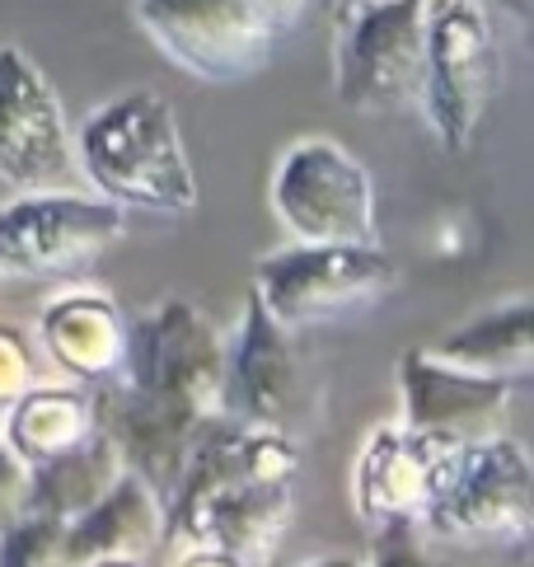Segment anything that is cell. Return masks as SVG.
<instances>
[{
	"instance_id": "1",
	"label": "cell",
	"mask_w": 534,
	"mask_h": 567,
	"mask_svg": "<svg viewBox=\"0 0 534 567\" xmlns=\"http://www.w3.org/2000/svg\"><path fill=\"white\" fill-rule=\"evenodd\" d=\"M296 436L212 417L164 502V549H216L239 567H267L296 512Z\"/></svg>"
},
{
	"instance_id": "2",
	"label": "cell",
	"mask_w": 534,
	"mask_h": 567,
	"mask_svg": "<svg viewBox=\"0 0 534 567\" xmlns=\"http://www.w3.org/2000/svg\"><path fill=\"white\" fill-rule=\"evenodd\" d=\"M75 169L122 212L178 220L197 212L202 197L174 104L155 90H132L99 104L75 132Z\"/></svg>"
},
{
	"instance_id": "3",
	"label": "cell",
	"mask_w": 534,
	"mask_h": 567,
	"mask_svg": "<svg viewBox=\"0 0 534 567\" xmlns=\"http://www.w3.org/2000/svg\"><path fill=\"white\" fill-rule=\"evenodd\" d=\"M399 287L384 245H286L258 258L254 296L291 333L371 315Z\"/></svg>"
},
{
	"instance_id": "4",
	"label": "cell",
	"mask_w": 534,
	"mask_h": 567,
	"mask_svg": "<svg viewBox=\"0 0 534 567\" xmlns=\"http://www.w3.org/2000/svg\"><path fill=\"white\" fill-rule=\"evenodd\" d=\"M506 56L483 0H427L422 113L437 141L460 155L474 146L492 99L502 94Z\"/></svg>"
},
{
	"instance_id": "5",
	"label": "cell",
	"mask_w": 534,
	"mask_h": 567,
	"mask_svg": "<svg viewBox=\"0 0 534 567\" xmlns=\"http://www.w3.org/2000/svg\"><path fill=\"white\" fill-rule=\"evenodd\" d=\"M418 525L464 549H525L534 535V470L525 445L506 432L460 445Z\"/></svg>"
},
{
	"instance_id": "6",
	"label": "cell",
	"mask_w": 534,
	"mask_h": 567,
	"mask_svg": "<svg viewBox=\"0 0 534 567\" xmlns=\"http://www.w3.org/2000/svg\"><path fill=\"white\" fill-rule=\"evenodd\" d=\"M427 0H347L333 33V94L361 117L422 104Z\"/></svg>"
},
{
	"instance_id": "7",
	"label": "cell",
	"mask_w": 534,
	"mask_h": 567,
	"mask_svg": "<svg viewBox=\"0 0 534 567\" xmlns=\"http://www.w3.org/2000/svg\"><path fill=\"white\" fill-rule=\"evenodd\" d=\"M267 202L296 245H380L376 178L328 136H300L281 151Z\"/></svg>"
},
{
	"instance_id": "8",
	"label": "cell",
	"mask_w": 534,
	"mask_h": 567,
	"mask_svg": "<svg viewBox=\"0 0 534 567\" xmlns=\"http://www.w3.org/2000/svg\"><path fill=\"white\" fill-rule=\"evenodd\" d=\"M136 24L160 56L207 85L254 80L286 33L249 0H136Z\"/></svg>"
},
{
	"instance_id": "9",
	"label": "cell",
	"mask_w": 534,
	"mask_h": 567,
	"mask_svg": "<svg viewBox=\"0 0 534 567\" xmlns=\"http://www.w3.org/2000/svg\"><path fill=\"white\" fill-rule=\"evenodd\" d=\"M122 235H127V212L99 193H19L0 207V272L29 281L75 277L122 245Z\"/></svg>"
},
{
	"instance_id": "10",
	"label": "cell",
	"mask_w": 534,
	"mask_h": 567,
	"mask_svg": "<svg viewBox=\"0 0 534 567\" xmlns=\"http://www.w3.org/2000/svg\"><path fill=\"white\" fill-rule=\"evenodd\" d=\"M310 413V367L296 333L263 310V300L249 291L239 315L235 342H225V375L216 417L235 427H263L296 436L300 417Z\"/></svg>"
},
{
	"instance_id": "11",
	"label": "cell",
	"mask_w": 534,
	"mask_h": 567,
	"mask_svg": "<svg viewBox=\"0 0 534 567\" xmlns=\"http://www.w3.org/2000/svg\"><path fill=\"white\" fill-rule=\"evenodd\" d=\"M117 375L146 394L188 403V409L216 417L225 338L193 300L170 296L155 310L127 319V357H122Z\"/></svg>"
},
{
	"instance_id": "12",
	"label": "cell",
	"mask_w": 534,
	"mask_h": 567,
	"mask_svg": "<svg viewBox=\"0 0 534 567\" xmlns=\"http://www.w3.org/2000/svg\"><path fill=\"white\" fill-rule=\"evenodd\" d=\"M75 136L61 94L24 48L0 43V184L19 193L66 188Z\"/></svg>"
},
{
	"instance_id": "13",
	"label": "cell",
	"mask_w": 534,
	"mask_h": 567,
	"mask_svg": "<svg viewBox=\"0 0 534 567\" xmlns=\"http://www.w3.org/2000/svg\"><path fill=\"white\" fill-rule=\"evenodd\" d=\"M90 399H94V427L117 445L127 474H136L160 502H170L183 470H188L193 445L212 417L188 409V403L136 390L122 375L90 384Z\"/></svg>"
},
{
	"instance_id": "14",
	"label": "cell",
	"mask_w": 534,
	"mask_h": 567,
	"mask_svg": "<svg viewBox=\"0 0 534 567\" xmlns=\"http://www.w3.org/2000/svg\"><path fill=\"white\" fill-rule=\"evenodd\" d=\"M455 451L460 445L413 432V427H403V422L399 427H376L361 441L357 464H352V483H347V488H352L357 520L371 525V530L394 525V520L418 525L431 497H437Z\"/></svg>"
},
{
	"instance_id": "15",
	"label": "cell",
	"mask_w": 534,
	"mask_h": 567,
	"mask_svg": "<svg viewBox=\"0 0 534 567\" xmlns=\"http://www.w3.org/2000/svg\"><path fill=\"white\" fill-rule=\"evenodd\" d=\"M511 394L516 384L460 371L450 361L431 357L427 348H408L399 357V399L403 427L427 432L450 445H474L506 432Z\"/></svg>"
},
{
	"instance_id": "16",
	"label": "cell",
	"mask_w": 534,
	"mask_h": 567,
	"mask_svg": "<svg viewBox=\"0 0 534 567\" xmlns=\"http://www.w3.org/2000/svg\"><path fill=\"white\" fill-rule=\"evenodd\" d=\"M38 348L80 384L113 380L127 357V315L104 291H66L38 315Z\"/></svg>"
},
{
	"instance_id": "17",
	"label": "cell",
	"mask_w": 534,
	"mask_h": 567,
	"mask_svg": "<svg viewBox=\"0 0 534 567\" xmlns=\"http://www.w3.org/2000/svg\"><path fill=\"white\" fill-rule=\"evenodd\" d=\"M164 549V502L136 474H122L90 512H80L61 539V567H85L99 558L146 563Z\"/></svg>"
},
{
	"instance_id": "18",
	"label": "cell",
	"mask_w": 534,
	"mask_h": 567,
	"mask_svg": "<svg viewBox=\"0 0 534 567\" xmlns=\"http://www.w3.org/2000/svg\"><path fill=\"white\" fill-rule=\"evenodd\" d=\"M431 357L450 361L460 371H474L487 380L525 384L534 375V315L530 300L516 296L506 306H492L474 319H464L460 329H450L441 342L427 348Z\"/></svg>"
},
{
	"instance_id": "19",
	"label": "cell",
	"mask_w": 534,
	"mask_h": 567,
	"mask_svg": "<svg viewBox=\"0 0 534 567\" xmlns=\"http://www.w3.org/2000/svg\"><path fill=\"white\" fill-rule=\"evenodd\" d=\"M0 417H6L0 441L24 464H43L94 432V399L90 384H33Z\"/></svg>"
},
{
	"instance_id": "20",
	"label": "cell",
	"mask_w": 534,
	"mask_h": 567,
	"mask_svg": "<svg viewBox=\"0 0 534 567\" xmlns=\"http://www.w3.org/2000/svg\"><path fill=\"white\" fill-rule=\"evenodd\" d=\"M122 474H127V464H122L117 445L94 427L80 445H71V451H61L43 464H29V512H43V516H57L71 525L80 512H90Z\"/></svg>"
},
{
	"instance_id": "21",
	"label": "cell",
	"mask_w": 534,
	"mask_h": 567,
	"mask_svg": "<svg viewBox=\"0 0 534 567\" xmlns=\"http://www.w3.org/2000/svg\"><path fill=\"white\" fill-rule=\"evenodd\" d=\"M61 539H66V520L24 512L0 535V567H61Z\"/></svg>"
},
{
	"instance_id": "22",
	"label": "cell",
	"mask_w": 534,
	"mask_h": 567,
	"mask_svg": "<svg viewBox=\"0 0 534 567\" xmlns=\"http://www.w3.org/2000/svg\"><path fill=\"white\" fill-rule=\"evenodd\" d=\"M38 384V348L19 323L0 319V413Z\"/></svg>"
},
{
	"instance_id": "23",
	"label": "cell",
	"mask_w": 534,
	"mask_h": 567,
	"mask_svg": "<svg viewBox=\"0 0 534 567\" xmlns=\"http://www.w3.org/2000/svg\"><path fill=\"white\" fill-rule=\"evenodd\" d=\"M361 567H431V558L422 554V544H418V525H408V520L380 525L376 554H371V563H361Z\"/></svg>"
},
{
	"instance_id": "24",
	"label": "cell",
	"mask_w": 534,
	"mask_h": 567,
	"mask_svg": "<svg viewBox=\"0 0 534 567\" xmlns=\"http://www.w3.org/2000/svg\"><path fill=\"white\" fill-rule=\"evenodd\" d=\"M29 512V464L0 441V535Z\"/></svg>"
},
{
	"instance_id": "25",
	"label": "cell",
	"mask_w": 534,
	"mask_h": 567,
	"mask_svg": "<svg viewBox=\"0 0 534 567\" xmlns=\"http://www.w3.org/2000/svg\"><path fill=\"white\" fill-rule=\"evenodd\" d=\"M249 6H258L277 29H291L300 19V10H305V0H249Z\"/></svg>"
},
{
	"instance_id": "26",
	"label": "cell",
	"mask_w": 534,
	"mask_h": 567,
	"mask_svg": "<svg viewBox=\"0 0 534 567\" xmlns=\"http://www.w3.org/2000/svg\"><path fill=\"white\" fill-rule=\"evenodd\" d=\"M174 567H239L235 558H225L216 549H183V558Z\"/></svg>"
},
{
	"instance_id": "27",
	"label": "cell",
	"mask_w": 534,
	"mask_h": 567,
	"mask_svg": "<svg viewBox=\"0 0 534 567\" xmlns=\"http://www.w3.org/2000/svg\"><path fill=\"white\" fill-rule=\"evenodd\" d=\"M483 6H487V0H483ZM497 6H502L506 14H516V19H521V24H525V19L534 14V0H497Z\"/></svg>"
},
{
	"instance_id": "28",
	"label": "cell",
	"mask_w": 534,
	"mask_h": 567,
	"mask_svg": "<svg viewBox=\"0 0 534 567\" xmlns=\"http://www.w3.org/2000/svg\"><path fill=\"white\" fill-rule=\"evenodd\" d=\"M310 567H361V563L347 558V554H333V558H319V563H310Z\"/></svg>"
},
{
	"instance_id": "29",
	"label": "cell",
	"mask_w": 534,
	"mask_h": 567,
	"mask_svg": "<svg viewBox=\"0 0 534 567\" xmlns=\"http://www.w3.org/2000/svg\"><path fill=\"white\" fill-rule=\"evenodd\" d=\"M85 567H146V563H136V558H99V563H85Z\"/></svg>"
},
{
	"instance_id": "30",
	"label": "cell",
	"mask_w": 534,
	"mask_h": 567,
	"mask_svg": "<svg viewBox=\"0 0 534 567\" xmlns=\"http://www.w3.org/2000/svg\"><path fill=\"white\" fill-rule=\"evenodd\" d=\"M0 287H6V272H0Z\"/></svg>"
}]
</instances>
